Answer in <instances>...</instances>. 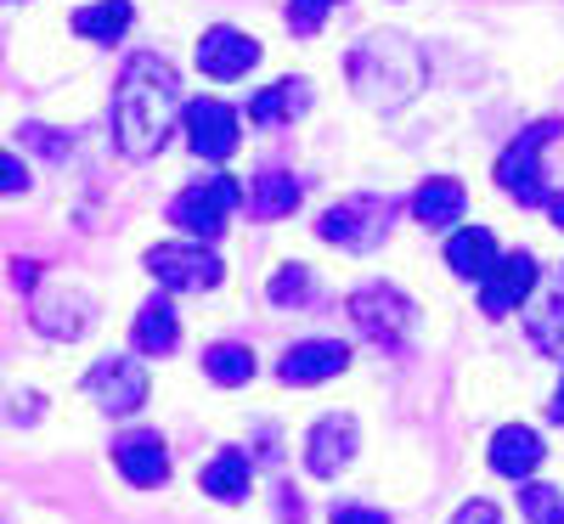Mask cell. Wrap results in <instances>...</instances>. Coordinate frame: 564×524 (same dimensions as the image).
I'll return each mask as SVG.
<instances>
[{"label": "cell", "mask_w": 564, "mask_h": 524, "mask_svg": "<svg viewBox=\"0 0 564 524\" xmlns=\"http://www.w3.org/2000/svg\"><path fill=\"white\" fill-rule=\"evenodd\" d=\"M181 113V79L164 57L153 52H135L113 85V141L124 159H153Z\"/></svg>", "instance_id": "1"}, {"label": "cell", "mask_w": 564, "mask_h": 524, "mask_svg": "<svg viewBox=\"0 0 564 524\" xmlns=\"http://www.w3.org/2000/svg\"><path fill=\"white\" fill-rule=\"evenodd\" d=\"M423 79H430V63H423L417 52V40L384 29V34H367L356 52H350V90L367 102V108H379V113H395L406 108Z\"/></svg>", "instance_id": "2"}, {"label": "cell", "mask_w": 564, "mask_h": 524, "mask_svg": "<svg viewBox=\"0 0 564 524\" xmlns=\"http://www.w3.org/2000/svg\"><path fill=\"white\" fill-rule=\"evenodd\" d=\"M558 135V119H542L531 130H520L508 141V153L497 159V186L513 193V204L525 209H547V186H542V148Z\"/></svg>", "instance_id": "3"}, {"label": "cell", "mask_w": 564, "mask_h": 524, "mask_svg": "<svg viewBox=\"0 0 564 524\" xmlns=\"http://www.w3.org/2000/svg\"><path fill=\"white\" fill-rule=\"evenodd\" d=\"M238 204H243V186L231 181V175H209L198 186H186V193L170 204V220L193 237V243H215Z\"/></svg>", "instance_id": "4"}, {"label": "cell", "mask_w": 564, "mask_h": 524, "mask_svg": "<svg viewBox=\"0 0 564 524\" xmlns=\"http://www.w3.org/2000/svg\"><path fill=\"white\" fill-rule=\"evenodd\" d=\"M350 316H356V327L367 332V339H379V345H406V332H412V299L401 294V288H361L356 299H350Z\"/></svg>", "instance_id": "5"}, {"label": "cell", "mask_w": 564, "mask_h": 524, "mask_svg": "<svg viewBox=\"0 0 564 524\" xmlns=\"http://www.w3.org/2000/svg\"><path fill=\"white\" fill-rule=\"evenodd\" d=\"M85 390H90V401H97L102 412L124 417V412H135L141 401H148V372H141V361H130V356H108V361L90 367Z\"/></svg>", "instance_id": "6"}, {"label": "cell", "mask_w": 564, "mask_h": 524, "mask_svg": "<svg viewBox=\"0 0 564 524\" xmlns=\"http://www.w3.org/2000/svg\"><path fill=\"white\" fill-rule=\"evenodd\" d=\"M148 271L164 288H215L220 282V260L204 243H159L148 249Z\"/></svg>", "instance_id": "7"}, {"label": "cell", "mask_w": 564, "mask_h": 524, "mask_svg": "<svg viewBox=\"0 0 564 524\" xmlns=\"http://www.w3.org/2000/svg\"><path fill=\"white\" fill-rule=\"evenodd\" d=\"M316 231L327 237V243L361 254V249H372V243L390 231V209L372 204V198H350V204H339V209H327V215L316 220Z\"/></svg>", "instance_id": "8"}, {"label": "cell", "mask_w": 564, "mask_h": 524, "mask_svg": "<svg viewBox=\"0 0 564 524\" xmlns=\"http://www.w3.org/2000/svg\"><path fill=\"white\" fill-rule=\"evenodd\" d=\"M531 288H536V260L531 254H502L497 271L480 282V310L491 321H502V316H513L531 299Z\"/></svg>", "instance_id": "9"}, {"label": "cell", "mask_w": 564, "mask_h": 524, "mask_svg": "<svg viewBox=\"0 0 564 524\" xmlns=\"http://www.w3.org/2000/svg\"><path fill=\"white\" fill-rule=\"evenodd\" d=\"M186 141H193V153L209 159V164H226L231 148H238V113H231L226 102L204 97L186 108Z\"/></svg>", "instance_id": "10"}, {"label": "cell", "mask_w": 564, "mask_h": 524, "mask_svg": "<svg viewBox=\"0 0 564 524\" xmlns=\"http://www.w3.org/2000/svg\"><path fill=\"white\" fill-rule=\"evenodd\" d=\"M260 63V40H249L243 29H209L204 40H198V68L209 74V79H243L249 68Z\"/></svg>", "instance_id": "11"}, {"label": "cell", "mask_w": 564, "mask_h": 524, "mask_svg": "<svg viewBox=\"0 0 564 524\" xmlns=\"http://www.w3.org/2000/svg\"><path fill=\"white\" fill-rule=\"evenodd\" d=\"M345 367H350V350H345V345H334V339H305V345L282 350L276 378H282V384H294V390H305V384H322V378H334V372H345Z\"/></svg>", "instance_id": "12"}, {"label": "cell", "mask_w": 564, "mask_h": 524, "mask_svg": "<svg viewBox=\"0 0 564 524\" xmlns=\"http://www.w3.org/2000/svg\"><path fill=\"white\" fill-rule=\"evenodd\" d=\"M113 462H119L124 480H130V485H141V491H153V485H164V480H170V451H164V440H159V435H148V428H130V435H119Z\"/></svg>", "instance_id": "13"}, {"label": "cell", "mask_w": 564, "mask_h": 524, "mask_svg": "<svg viewBox=\"0 0 564 524\" xmlns=\"http://www.w3.org/2000/svg\"><path fill=\"white\" fill-rule=\"evenodd\" d=\"M350 457H356V423H350L345 412L322 417V423L311 428V440H305V468L316 473V480H334Z\"/></svg>", "instance_id": "14"}, {"label": "cell", "mask_w": 564, "mask_h": 524, "mask_svg": "<svg viewBox=\"0 0 564 524\" xmlns=\"http://www.w3.org/2000/svg\"><path fill=\"white\" fill-rule=\"evenodd\" d=\"M491 468L502 473V480H531V473L542 468V457H547V446H542V435L536 428H525V423H508V428H497L491 435Z\"/></svg>", "instance_id": "15"}, {"label": "cell", "mask_w": 564, "mask_h": 524, "mask_svg": "<svg viewBox=\"0 0 564 524\" xmlns=\"http://www.w3.org/2000/svg\"><path fill=\"white\" fill-rule=\"evenodd\" d=\"M29 316H34L40 332H52V339H79V332L90 327V316H97V305H90L79 288H63V294H34Z\"/></svg>", "instance_id": "16"}, {"label": "cell", "mask_w": 564, "mask_h": 524, "mask_svg": "<svg viewBox=\"0 0 564 524\" xmlns=\"http://www.w3.org/2000/svg\"><path fill=\"white\" fill-rule=\"evenodd\" d=\"M497 237L486 231V226H468V231H452V243H446V265L457 271V276H468V282H486L491 271H497Z\"/></svg>", "instance_id": "17"}, {"label": "cell", "mask_w": 564, "mask_h": 524, "mask_svg": "<svg viewBox=\"0 0 564 524\" xmlns=\"http://www.w3.org/2000/svg\"><path fill=\"white\" fill-rule=\"evenodd\" d=\"M243 204H249L254 220H282V215H294V204H300V181H294L289 170H260V175L249 181Z\"/></svg>", "instance_id": "18"}, {"label": "cell", "mask_w": 564, "mask_h": 524, "mask_svg": "<svg viewBox=\"0 0 564 524\" xmlns=\"http://www.w3.org/2000/svg\"><path fill=\"white\" fill-rule=\"evenodd\" d=\"M181 345V321L170 310V299H148L135 310V350L141 356H170Z\"/></svg>", "instance_id": "19"}, {"label": "cell", "mask_w": 564, "mask_h": 524, "mask_svg": "<svg viewBox=\"0 0 564 524\" xmlns=\"http://www.w3.org/2000/svg\"><path fill=\"white\" fill-rule=\"evenodd\" d=\"M305 102H311L305 79H276V85H265L260 97L249 102V119H254V124H289V119L305 113Z\"/></svg>", "instance_id": "20"}, {"label": "cell", "mask_w": 564, "mask_h": 524, "mask_svg": "<svg viewBox=\"0 0 564 524\" xmlns=\"http://www.w3.org/2000/svg\"><path fill=\"white\" fill-rule=\"evenodd\" d=\"M412 215H417V226H452L463 215V186L452 175L423 181L417 193H412Z\"/></svg>", "instance_id": "21"}, {"label": "cell", "mask_w": 564, "mask_h": 524, "mask_svg": "<svg viewBox=\"0 0 564 524\" xmlns=\"http://www.w3.org/2000/svg\"><path fill=\"white\" fill-rule=\"evenodd\" d=\"M198 485H204L215 502H238V496H249V457H243V451H220V457L198 473Z\"/></svg>", "instance_id": "22"}, {"label": "cell", "mask_w": 564, "mask_h": 524, "mask_svg": "<svg viewBox=\"0 0 564 524\" xmlns=\"http://www.w3.org/2000/svg\"><path fill=\"white\" fill-rule=\"evenodd\" d=\"M130 18H135L130 0H97V7H79V12H74V29H79L85 40H102V45H108V40H119V34L130 29Z\"/></svg>", "instance_id": "23"}, {"label": "cell", "mask_w": 564, "mask_h": 524, "mask_svg": "<svg viewBox=\"0 0 564 524\" xmlns=\"http://www.w3.org/2000/svg\"><path fill=\"white\" fill-rule=\"evenodd\" d=\"M204 372L215 378L220 390H243L249 378H254V350H249V345H209Z\"/></svg>", "instance_id": "24"}, {"label": "cell", "mask_w": 564, "mask_h": 524, "mask_svg": "<svg viewBox=\"0 0 564 524\" xmlns=\"http://www.w3.org/2000/svg\"><path fill=\"white\" fill-rule=\"evenodd\" d=\"M305 294H311V271H305V265H282V271L271 276V305L294 310V305H305Z\"/></svg>", "instance_id": "25"}, {"label": "cell", "mask_w": 564, "mask_h": 524, "mask_svg": "<svg viewBox=\"0 0 564 524\" xmlns=\"http://www.w3.org/2000/svg\"><path fill=\"white\" fill-rule=\"evenodd\" d=\"M531 332H536V345H542L547 356H558V350H564V299H553V305L531 321Z\"/></svg>", "instance_id": "26"}, {"label": "cell", "mask_w": 564, "mask_h": 524, "mask_svg": "<svg viewBox=\"0 0 564 524\" xmlns=\"http://www.w3.org/2000/svg\"><path fill=\"white\" fill-rule=\"evenodd\" d=\"M334 7H339V0H289V29L294 34H316V23Z\"/></svg>", "instance_id": "27"}, {"label": "cell", "mask_w": 564, "mask_h": 524, "mask_svg": "<svg viewBox=\"0 0 564 524\" xmlns=\"http://www.w3.org/2000/svg\"><path fill=\"white\" fill-rule=\"evenodd\" d=\"M452 524H502V513H497L491 502H463V507L452 513Z\"/></svg>", "instance_id": "28"}, {"label": "cell", "mask_w": 564, "mask_h": 524, "mask_svg": "<svg viewBox=\"0 0 564 524\" xmlns=\"http://www.w3.org/2000/svg\"><path fill=\"white\" fill-rule=\"evenodd\" d=\"M0 164H7V198H18L23 186H29V170L18 164V153H7V159H0Z\"/></svg>", "instance_id": "29"}, {"label": "cell", "mask_w": 564, "mask_h": 524, "mask_svg": "<svg viewBox=\"0 0 564 524\" xmlns=\"http://www.w3.org/2000/svg\"><path fill=\"white\" fill-rule=\"evenodd\" d=\"M334 524H390L384 513H372V507H339Z\"/></svg>", "instance_id": "30"}, {"label": "cell", "mask_w": 564, "mask_h": 524, "mask_svg": "<svg viewBox=\"0 0 564 524\" xmlns=\"http://www.w3.org/2000/svg\"><path fill=\"white\" fill-rule=\"evenodd\" d=\"M547 412H553V423H564V378H558V395H553V406H547Z\"/></svg>", "instance_id": "31"}, {"label": "cell", "mask_w": 564, "mask_h": 524, "mask_svg": "<svg viewBox=\"0 0 564 524\" xmlns=\"http://www.w3.org/2000/svg\"><path fill=\"white\" fill-rule=\"evenodd\" d=\"M547 215H553V226H564V193H558V198H547Z\"/></svg>", "instance_id": "32"}, {"label": "cell", "mask_w": 564, "mask_h": 524, "mask_svg": "<svg viewBox=\"0 0 564 524\" xmlns=\"http://www.w3.org/2000/svg\"><path fill=\"white\" fill-rule=\"evenodd\" d=\"M547 524H564V502H558V507H553V518H547Z\"/></svg>", "instance_id": "33"}]
</instances>
